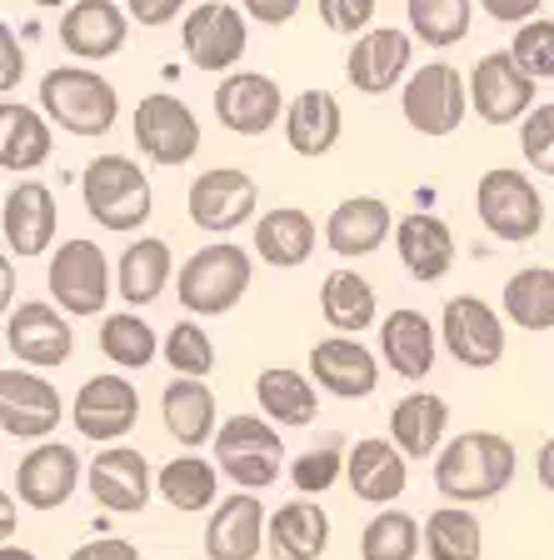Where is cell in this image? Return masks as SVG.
Segmentation results:
<instances>
[{
    "mask_svg": "<svg viewBox=\"0 0 554 560\" xmlns=\"http://www.w3.org/2000/svg\"><path fill=\"white\" fill-rule=\"evenodd\" d=\"M515 470H520V455L509 435L460 431L435 455V490L450 505H480L515 486Z\"/></svg>",
    "mask_w": 554,
    "mask_h": 560,
    "instance_id": "1",
    "label": "cell"
},
{
    "mask_svg": "<svg viewBox=\"0 0 554 560\" xmlns=\"http://www.w3.org/2000/svg\"><path fill=\"white\" fill-rule=\"evenodd\" d=\"M81 200L91 210V221L116 235L140 231L155 210L151 175L140 171L130 155H95L81 171Z\"/></svg>",
    "mask_w": 554,
    "mask_h": 560,
    "instance_id": "2",
    "label": "cell"
},
{
    "mask_svg": "<svg viewBox=\"0 0 554 560\" xmlns=\"http://www.w3.org/2000/svg\"><path fill=\"white\" fill-rule=\"evenodd\" d=\"M40 110L50 126L70 130V136H105L120 116V95L91 66H56L40 81Z\"/></svg>",
    "mask_w": 554,
    "mask_h": 560,
    "instance_id": "3",
    "label": "cell"
},
{
    "mask_svg": "<svg viewBox=\"0 0 554 560\" xmlns=\"http://www.w3.org/2000/svg\"><path fill=\"white\" fill-rule=\"evenodd\" d=\"M210 451H215V466L240 490H266V486H275L280 470H285V441H280V425L270 416L220 420Z\"/></svg>",
    "mask_w": 554,
    "mask_h": 560,
    "instance_id": "4",
    "label": "cell"
},
{
    "mask_svg": "<svg viewBox=\"0 0 554 560\" xmlns=\"http://www.w3.org/2000/svg\"><path fill=\"white\" fill-rule=\"evenodd\" d=\"M250 280H255L250 250H240V245H200L196 256L180 266L175 291H180V305L190 315H225L245 301Z\"/></svg>",
    "mask_w": 554,
    "mask_h": 560,
    "instance_id": "5",
    "label": "cell"
},
{
    "mask_svg": "<svg viewBox=\"0 0 554 560\" xmlns=\"http://www.w3.org/2000/svg\"><path fill=\"white\" fill-rule=\"evenodd\" d=\"M474 210H480V225L505 245H524L544 231L540 190H534V180L524 171H515V165H495V171L480 175Z\"/></svg>",
    "mask_w": 554,
    "mask_h": 560,
    "instance_id": "6",
    "label": "cell"
},
{
    "mask_svg": "<svg viewBox=\"0 0 554 560\" xmlns=\"http://www.w3.org/2000/svg\"><path fill=\"white\" fill-rule=\"evenodd\" d=\"M400 110L420 136H455L464 126V110H470V81L445 60H429V66L410 70V81L400 85Z\"/></svg>",
    "mask_w": 554,
    "mask_h": 560,
    "instance_id": "7",
    "label": "cell"
},
{
    "mask_svg": "<svg viewBox=\"0 0 554 560\" xmlns=\"http://www.w3.org/2000/svg\"><path fill=\"white\" fill-rule=\"evenodd\" d=\"M46 285H50V301L60 305L66 315H101L116 280H110V260L95 241H66L50 256L46 270Z\"/></svg>",
    "mask_w": 554,
    "mask_h": 560,
    "instance_id": "8",
    "label": "cell"
},
{
    "mask_svg": "<svg viewBox=\"0 0 554 560\" xmlns=\"http://www.w3.org/2000/svg\"><path fill=\"white\" fill-rule=\"evenodd\" d=\"M85 490L101 511L135 515L151 505V495H161V470H151L145 451H135V445H105L85 470Z\"/></svg>",
    "mask_w": 554,
    "mask_h": 560,
    "instance_id": "9",
    "label": "cell"
},
{
    "mask_svg": "<svg viewBox=\"0 0 554 560\" xmlns=\"http://www.w3.org/2000/svg\"><path fill=\"white\" fill-rule=\"evenodd\" d=\"M255 206H260V186L255 175L240 171V165H215V171H200L190 180V196H185V210L190 221L210 235H231L240 231L245 221H255Z\"/></svg>",
    "mask_w": 554,
    "mask_h": 560,
    "instance_id": "10",
    "label": "cell"
},
{
    "mask_svg": "<svg viewBox=\"0 0 554 560\" xmlns=\"http://www.w3.org/2000/svg\"><path fill=\"white\" fill-rule=\"evenodd\" d=\"M130 130H135L140 155L155 161V165H185V161H196V151H200L196 110H190L185 101H175V95H165V91L140 95Z\"/></svg>",
    "mask_w": 554,
    "mask_h": 560,
    "instance_id": "11",
    "label": "cell"
},
{
    "mask_svg": "<svg viewBox=\"0 0 554 560\" xmlns=\"http://www.w3.org/2000/svg\"><path fill=\"white\" fill-rule=\"evenodd\" d=\"M70 420H75V431L85 441H126L135 431L140 420V390L126 371H105V375H91V381L75 390L70 400Z\"/></svg>",
    "mask_w": 554,
    "mask_h": 560,
    "instance_id": "12",
    "label": "cell"
},
{
    "mask_svg": "<svg viewBox=\"0 0 554 560\" xmlns=\"http://www.w3.org/2000/svg\"><path fill=\"white\" fill-rule=\"evenodd\" d=\"M439 340L464 371H490L505 361V326L499 311L480 295H450L439 311Z\"/></svg>",
    "mask_w": 554,
    "mask_h": 560,
    "instance_id": "13",
    "label": "cell"
},
{
    "mask_svg": "<svg viewBox=\"0 0 554 560\" xmlns=\"http://www.w3.org/2000/svg\"><path fill=\"white\" fill-rule=\"evenodd\" d=\"M470 105L485 126H515L534 110V75L509 50H490L470 70Z\"/></svg>",
    "mask_w": 554,
    "mask_h": 560,
    "instance_id": "14",
    "label": "cell"
},
{
    "mask_svg": "<svg viewBox=\"0 0 554 560\" xmlns=\"http://www.w3.org/2000/svg\"><path fill=\"white\" fill-rule=\"evenodd\" d=\"M60 416H66V400L40 371H25V365L0 371V431L11 441H46Z\"/></svg>",
    "mask_w": 554,
    "mask_h": 560,
    "instance_id": "15",
    "label": "cell"
},
{
    "mask_svg": "<svg viewBox=\"0 0 554 560\" xmlns=\"http://www.w3.org/2000/svg\"><path fill=\"white\" fill-rule=\"evenodd\" d=\"M180 46H185V60L205 75H220V70H235V60L245 56L250 46V25L235 5L225 0H210V5H196L185 15L180 25Z\"/></svg>",
    "mask_w": 554,
    "mask_h": 560,
    "instance_id": "16",
    "label": "cell"
},
{
    "mask_svg": "<svg viewBox=\"0 0 554 560\" xmlns=\"http://www.w3.org/2000/svg\"><path fill=\"white\" fill-rule=\"evenodd\" d=\"M5 350L21 365H66L75 350V330H70L60 305L25 301L11 305V315H5Z\"/></svg>",
    "mask_w": 554,
    "mask_h": 560,
    "instance_id": "17",
    "label": "cell"
},
{
    "mask_svg": "<svg viewBox=\"0 0 554 560\" xmlns=\"http://www.w3.org/2000/svg\"><path fill=\"white\" fill-rule=\"evenodd\" d=\"M260 546H270V515L260 505V490L220 495L205 521V560H255Z\"/></svg>",
    "mask_w": 554,
    "mask_h": 560,
    "instance_id": "18",
    "label": "cell"
},
{
    "mask_svg": "<svg viewBox=\"0 0 554 560\" xmlns=\"http://www.w3.org/2000/svg\"><path fill=\"white\" fill-rule=\"evenodd\" d=\"M81 480H85V466L75 455V445H35V451L21 455L11 490L31 511H60L81 490Z\"/></svg>",
    "mask_w": 554,
    "mask_h": 560,
    "instance_id": "19",
    "label": "cell"
},
{
    "mask_svg": "<svg viewBox=\"0 0 554 560\" xmlns=\"http://www.w3.org/2000/svg\"><path fill=\"white\" fill-rule=\"evenodd\" d=\"M285 110L290 105L280 95V85L270 75H260V70H235L215 91V116L235 136H266L275 120H285Z\"/></svg>",
    "mask_w": 554,
    "mask_h": 560,
    "instance_id": "20",
    "label": "cell"
},
{
    "mask_svg": "<svg viewBox=\"0 0 554 560\" xmlns=\"http://www.w3.org/2000/svg\"><path fill=\"white\" fill-rule=\"evenodd\" d=\"M56 196L40 180H21V186L5 190V206H0V231H5V250L21 260L46 256L56 245Z\"/></svg>",
    "mask_w": 554,
    "mask_h": 560,
    "instance_id": "21",
    "label": "cell"
},
{
    "mask_svg": "<svg viewBox=\"0 0 554 560\" xmlns=\"http://www.w3.org/2000/svg\"><path fill=\"white\" fill-rule=\"evenodd\" d=\"M310 375L330 396L365 400V396H375V385H380V361H375V350L359 346L355 336H330V340H315L310 346Z\"/></svg>",
    "mask_w": 554,
    "mask_h": 560,
    "instance_id": "22",
    "label": "cell"
},
{
    "mask_svg": "<svg viewBox=\"0 0 554 560\" xmlns=\"http://www.w3.org/2000/svg\"><path fill=\"white\" fill-rule=\"evenodd\" d=\"M415 31H400V25H380V31H365L350 46V85L365 95H385L410 75V60H415V46H410Z\"/></svg>",
    "mask_w": 554,
    "mask_h": 560,
    "instance_id": "23",
    "label": "cell"
},
{
    "mask_svg": "<svg viewBox=\"0 0 554 560\" xmlns=\"http://www.w3.org/2000/svg\"><path fill=\"white\" fill-rule=\"evenodd\" d=\"M394 215H390V200L380 196H350L330 210V221H325V245L345 260H359L369 250H380L385 241L394 235Z\"/></svg>",
    "mask_w": 554,
    "mask_h": 560,
    "instance_id": "24",
    "label": "cell"
},
{
    "mask_svg": "<svg viewBox=\"0 0 554 560\" xmlns=\"http://www.w3.org/2000/svg\"><path fill=\"white\" fill-rule=\"evenodd\" d=\"M130 15L110 0H75L60 15V46L75 60H110L120 46H126Z\"/></svg>",
    "mask_w": 554,
    "mask_h": 560,
    "instance_id": "25",
    "label": "cell"
},
{
    "mask_svg": "<svg viewBox=\"0 0 554 560\" xmlns=\"http://www.w3.org/2000/svg\"><path fill=\"white\" fill-rule=\"evenodd\" d=\"M394 250H400V266L420 280V285H435V280L450 276L455 266V231L439 221L435 210H415L394 225Z\"/></svg>",
    "mask_w": 554,
    "mask_h": 560,
    "instance_id": "26",
    "label": "cell"
},
{
    "mask_svg": "<svg viewBox=\"0 0 554 560\" xmlns=\"http://www.w3.org/2000/svg\"><path fill=\"white\" fill-rule=\"evenodd\" d=\"M410 455L400 451L394 441H380V435H369V441H355L350 445V460H345V480L355 490L359 501L369 505H394L404 495V480H410V466H404Z\"/></svg>",
    "mask_w": 554,
    "mask_h": 560,
    "instance_id": "27",
    "label": "cell"
},
{
    "mask_svg": "<svg viewBox=\"0 0 554 560\" xmlns=\"http://www.w3.org/2000/svg\"><path fill=\"white\" fill-rule=\"evenodd\" d=\"M439 346H445L439 330L429 326L420 311H410V305H400V311H390L380 320V355L394 375H404V381H425V375L435 371Z\"/></svg>",
    "mask_w": 554,
    "mask_h": 560,
    "instance_id": "28",
    "label": "cell"
},
{
    "mask_svg": "<svg viewBox=\"0 0 554 560\" xmlns=\"http://www.w3.org/2000/svg\"><path fill=\"white\" fill-rule=\"evenodd\" d=\"M320 245V225L310 221V210L300 206H275L255 221V256L275 270H295L315 256Z\"/></svg>",
    "mask_w": 554,
    "mask_h": 560,
    "instance_id": "29",
    "label": "cell"
},
{
    "mask_svg": "<svg viewBox=\"0 0 554 560\" xmlns=\"http://www.w3.org/2000/svg\"><path fill=\"white\" fill-rule=\"evenodd\" d=\"M330 546V515L315 495H295L270 511V560H320Z\"/></svg>",
    "mask_w": 554,
    "mask_h": 560,
    "instance_id": "30",
    "label": "cell"
},
{
    "mask_svg": "<svg viewBox=\"0 0 554 560\" xmlns=\"http://www.w3.org/2000/svg\"><path fill=\"white\" fill-rule=\"evenodd\" d=\"M161 420L175 445H210L220 431V410L210 385L200 375H175L161 390Z\"/></svg>",
    "mask_w": 554,
    "mask_h": 560,
    "instance_id": "31",
    "label": "cell"
},
{
    "mask_svg": "<svg viewBox=\"0 0 554 560\" xmlns=\"http://www.w3.org/2000/svg\"><path fill=\"white\" fill-rule=\"evenodd\" d=\"M255 400H260V416H270L275 425H315L320 416V385L310 371H295V365H266L255 375Z\"/></svg>",
    "mask_w": 554,
    "mask_h": 560,
    "instance_id": "32",
    "label": "cell"
},
{
    "mask_svg": "<svg viewBox=\"0 0 554 560\" xmlns=\"http://www.w3.org/2000/svg\"><path fill=\"white\" fill-rule=\"evenodd\" d=\"M445 431H450V406L429 390H410L394 400L390 410V441L400 445L410 460H435L445 451Z\"/></svg>",
    "mask_w": 554,
    "mask_h": 560,
    "instance_id": "33",
    "label": "cell"
},
{
    "mask_svg": "<svg viewBox=\"0 0 554 560\" xmlns=\"http://www.w3.org/2000/svg\"><path fill=\"white\" fill-rule=\"evenodd\" d=\"M340 130H345V110L330 91H300L285 110V140L290 151L315 161V155H330L340 145Z\"/></svg>",
    "mask_w": 554,
    "mask_h": 560,
    "instance_id": "34",
    "label": "cell"
},
{
    "mask_svg": "<svg viewBox=\"0 0 554 560\" xmlns=\"http://www.w3.org/2000/svg\"><path fill=\"white\" fill-rule=\"evenodd\" d=\"M175 280V256H170V241L161 235H140L135 245H126V256L116 266V291L126 295V305H155Z\"/></svg>",
    "mask_w": 554,
    "mask_h": 560,
    "instance_id": "35",
    "label": "cell"
},
{
    "mask_svg": "<svg viewBox=\"0 0 554 560\" xmlns=\"http://www.w3.org/2000/svg\"><path fill=\"white\" fill-rule=\"evenodd\" d=\"M220 476H225V470H220L215 460H205V455H196V451H180L175 460L161 466V495H165V505H175L180 515L215 511Z\"/></svg>",
    "mask_w": 554,
    "mask_h": 560,
    "instance_id": "36",
    "label": "cell"
},
{
    "mask_svg": "<svg viewBox=\"0 0 554 560\" xmlns=\"http://www.w3.org/2000/svg\"><path fill=\"white\" fill-rule=\"evenodd\" d=\"M50 161V116L31 105H0V165L15 175Z\"/></svg>",
    "mask_w": 554,
    "mask_h": 560,
    "instance_id": "37",
    "label": "cell"
},
{
    "mask_svg": "<svg viewBox=\"0 0 554 560\" xmlns=\"http://www.w3.org/2000/svg\"><path fill=\"white\" fill-rule=\"evenodd\" d=\"M320 315H325V326H335V336H359L380 315L375 285L359 270H330L320 280Z\"/></svg>",
    "mask_w": 554,
    "mask_h": 560,
    "instance_id": "38",
    "label": "cell"
},
{
    "mask_svg": "<svg viewBox=\"0 0 554 560\" xmlns=\"http://www.w3.org/2000/svg\"><path fill=\"white\" fill-rule=\"evenodd\" d=\"M505 315L515 326L534 330H554V270L550 266H524L505 280Z\"/></svg>",
    "mask_w": 554,
    "mask_h": 560,
    "instance_id": "39",
    "label": "cell"
},
{
    "mask_svg": "<svg viewBox=\"0 0 554 560\" xmlns=\"http://www.w3.org/2000/svg\"><path fill=\"white\" fill-rule=\"evenodd\" d=\"M425 556L429 560H480L485 556V530L470 515V505H439L425 521Z\"/></svg>",
    "mask_w": 554,
    "mask_h": 560,
    "instance_id": "40",
    "label": "cell"
},
{
    "mask_svg": "<svg viewBox=\"0 0 554 560\" xmlns=\"http://www.w3.org/2000/svg\"><path fill=\"white\" fill-rule=\"evenodd\" d=\"M165 340L155 336V326H145L135 311H116L101 320V355L120 371H145L161 355Z\"/></svg>",
    "mask_w": 554,
    "mask_h": 560,
    "instance_id": "41",
    "label": "cell"
},
{
    "mask_svg": "<svg viewBox=\"0 0 554 560\" xmlns=\"http://www.w3.org/2000/svg\"><path fill=\"white\" fill-rule=\"evenodd\" d=\"M410 31L420 35V46H460L470 35L474 21V0H404Z\"/></svg>",
    "mask_w": 554,
    "mask_h": 560,
    "instance_id": "42",
    "label": "cell"
},
{
    "mask_svg": "<svg viewBox=\"0 0 554 560\" xmlns=\"http://www.w3.org/2000/svg\"><path fill=\"white\" fill-rule=\"evenodd\" d=\"M420 540H425V530L415 515L380 505V515L359 530V560H415Z\"/></svg>",
    "mask_w": 554,
    "mask_h": 560,
    "instance_id": "43",
    "label": "cell"
},
{
    "mask_svg": "<svg viewBox=\"0 0 554 560\" xmlns=\"http://www.w3.org/2000/svg\"><path fill=\"white\" fill-rule=\"evenodd\" d=\"M161 355L175 375H200V381H205V375L215 371V340L200 326V315H185V320H175V326L165 330Z\"/></svg>",
    "mask_w": 554,
    "mask_h": 560,
    "instance_id": "44",
    "label": "cell"
},
{
    "mask_svg": "<svg viewBox=\"0 0 554 560\" xmlns=\"http://www.w3.org/2000/svg\"><path fill=\"white\" fill-rule=\"evenodd\" d=\"M350 460L345 441L340 435H320L310 451H300L290 460V486L300 490V495H325L330 486H340V466Z\"/></svg>",
    "mask_w": 554,
    "mask_h": 560,
    "instance_id": "45",
    "label": "cell"
},
{
    "mask_svg": "<svg viewBox=\"0 0 554 560\" xmlns=\"http://www.w3.org/2000/svg\"><path fill=\"white\" fill-rule=\"evenodd\" d=\"M509 56L520 60L534 81H554V21H544V15L524 21L509 40Z\"/></svg>",
    "mask_w": 554,
    "mask_h": 560,
    "instance_id": "46",
    "label": "cell"
},
{
    "mask_svg": "<svg viewBox=\"0 0 554 560\" xmlns=\"http://www.w3.org/2000/svg\"><path fill=\"white\" fill-rule=\"evenodd\" d=\"M520 155L530 171L554 180V105H534L520 120Z\"/></svg>",
    "mask_w": 554,
    "mask_h": 560,
    "instance_id": "47",
    "label": "cell"
},
{
    "mask_svg": "<svg viewBox=\"0 0 554 560\" xmlns=\"http://www.w3.org/2000/svg\"><path fill=\"white\" fill-rule=\"evenodd\" d=\"M320 21L335 35H365L375 21V0H320Z\"/></svg>",
    "mask_w": 554,
    "mask_h": 560,
    "instance_id": "48",
    "label": "cell"
},
{
    "mask_svg": "<svg viewBox=\"0 0 554 560\" xmlns=\"http://www.w3.org/2000/svg\"><path fill=\"white\" fill-rule=\"evenodd\" d=\"M70 560H140L135 540H120V536H95L85 546L70 550Z\"/></svg>",
    "mask_w": 554,
    "mask_h": 560,
    "instance_id": "49",
    "label": "cell"
},
{
    "mask_svg": "<svg viewBox=\"0 0 554 560\" xmlns=\"http://www.w3.org/2000/svg\"><path fill=\"white\" fill-rule=\"evenodd\" d=\"M21 70H25V56L15 46V31L0 25V91H15L21 85Z\"/></svg>",
    "mask_w": 554,
    "mask_h": 560,
    "instance_id": "50",
    "label": "cell"
},
{
    "mask_svg": "<svg viewBox=\"0 0 554 560\" xmlns=\"http://www.w3.org/2000/svg\"><path fill=\"white\" fill-rule=\"evenodd\" d=\"M130 5V21H140V25H170L175 15L185 11V0H126Z\"/></svg>",
    "mask_w": 554,
    "mask_h": 560,
    "instance_id": "51",
    "label": "cell"
},
{
    "mask_svg": "<svg viewBox=\"0 0 554 560\" xmlns=\"http://www.w3.org/2000/svg\"><path fill=\"white\" fill-rule=\"evenodd\" d=\"M495 21H505V25H524V21H534L540 15V5L544 0H480Z\"/></svg>",
    "mask_w": 554,
    "mask_h": 560,
    "instance_id": "52",
    "label": "cell"
},
{
    "mask_svg": "<svg viewBox=\"0 0 554 560\" xmlns=\"http://www.w3.org/2000/svg\"><path fill=\"white\" fill-rule=\"evenodd\" d=\"M245 11H250V21L260 25H285L290 15L300 11V0H240Z\"/></svg>",
    "mask_w": 554,
    "mask_h": 560,
    "instance_id": "53",
    "label": "cell"
},
{
    "mask_svg": "<svg viewBox=\"0 0 554 560\" xmlns=\"http://www.w3.org/2000/svg\"><path fill=\"white\" fill-rule=\"evenodd\" d=\"M534 476H540V486L554 495V435L540 445V455H534Z\"/></svg>",
    "mask_w": 554,
    "mask_h": 560,
    "instance_id": "54",
    "label": "cell"
},
{
    "mask_svg": "<svg viewBox=\"0 0 554 560\" xmlns=\"http://www.w3.org/2000/svg\"><path fill=\"white\" fill-rule=\"evenodd\" d=\"M11 295H15V270H11V260L0 266V301L11 305Z\"/></svg>",
    "mask_w": 554,
    "mask_h": 560,
    "instance_id": "55",
    "label": "cell"
},
{
    "mask_svg": "<svg viewBox=\"0 0 554 560\" xmlns=\"http://www.w3.org/2000/svg\"><path fill=\"white\" fill-rule=\"evenodd\" d=\"M0 560H35V550H25V546H15V540H5V546H0Z\"/></svg>",
    "mask_w": 554,
    "mask_h": 560,
    "instance_id": "56",
    "label": "cell"
},
{
    "mask_svg": "<svg viewBox=\"0 0 554 560\" xmlns=\"http://www.w3.org/2000/svg\"><path fill=\"white\" fill-rule=\"evenodd\" d=\"M35 5H50V11H56V5H75V0H35Z\"/></svg>",
    "mask_w": 554,
    "mask_h": 560,
    "instance_id": "57",
    "label": "cell"
}]
</instances>
